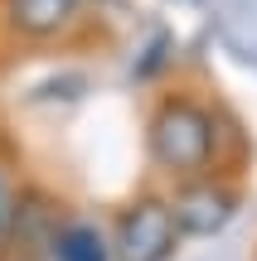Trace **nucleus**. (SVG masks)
Wrapping results in <instances>:
<instances>
[{
    "instance_id": "2",
    "label": "nucleus",
    "mask_w": 257,
    "mask_h": 261,
    "mask_svg": "<svg viewBox=\"0 0 257 261\" xmlns=\"http://www.w3.org/2000/svg\"><path fill=\"white\" fill-rule=\"evenodd\" d=\"M92 29V0H0V54L73 48Z\"/></svg>"
},
{
    "instance_id": "1",
    "label": "nucleus",
    "mask_w": 257,
    "mask_h": 261,
    "mask_svg": "<svg viewBox=\"0 0 257 261\" xmlns=\"http://www.w3.org/2000/svg\"><path fill=\"white\" fill-rule=\"evenodd\" d=\"M141 155L160 189L204 174H238L248 160L243 121L194 87H160L141 116Z\"/></svg>"
},
{
    "instance_id": "6",
    "label": "nucleus",
    "mask_w": 257,
    "mask_h": 261,
    "mask_svg": "<svg viewBox=\"0 0 257 261\" xmlns=\"http://www.w3.org/2000/svg\"><path fill=\"white\" fill-rule=\"evenodd\" d=\"M44 261H116L112 223L97 218V213H78V208H68L63 223H58L54 237H49V256Z\"/></svg>"
},
{
    "instance_id": "7",
    "label": "nucleus",
    "mask_w": 257,
    "mask_h": 261,
    "mask_svg": "<svg viewBox=\"0 0 257 261\" xmlns=\"http://www.w3.org/2000/svg\"><path fill=\"white\" fill-rule=\"evenodd\" d=\"M136 54H146V58H131V77H136V83H160L165 68L175 63V34H170V29H151Z\"/></svg>"
},
{
    "instance_id": "4",
    "label": "nucleus",
    "mask_w": 257,
    "mask_h": 261,
    "mask_svg": "<svg viewBox=\"0 0 257 261\" xmlns=\"http://www.w3.org/2000/svg\"><path fill=\"white\" fill-rule=\"evenodd\" d=\"M170 208L180 223L184 242H219L243 213V179L238 174H204L170 184Z\"/></svg>"
},
{
    "instance_id": "8",
    "label": "nucleus",
    "mask_w": 257,
    "mask_h": 261,
    "mask_svg": "<svg viewBox=\"0 0 257 261\" xmlns=\"http://www.w3.org/2000/svg\"><path fill=\"white\" fill-rule=\"evenodd\" d=\"M19 189H25L19 165L0 169V261H10V232H15V213H19Z\"/></svg>"
},
{
    "instance_id": "3",
    "label": "nucleus",
    "mask_w": 257,
    "mask_h": 261,
    "mask_svg": "<svg viewBox=\"0 0 257 261\" xmlns=\"http://www.w3.org/2000/svg\"><path fill=\"white\" fill-rule=\"evenodd\" d=\"M107 223H112L116 261H175L180 247H184V232L175 223L170 194L160 184L136 189L131 198H122Z\"/></svg>"
},
{
    "instance_id": "5",
    "label": "nucleus",
    "mask_w": 257,
    "mask_h": 261,
    "mask_svg": "<svg viewBox=\"0 0 257 261\" xmlns=\"http://www.w3.org/2000/svg\"><path fill=\"white\" fill-rule=\"evenodd\" d=\"M68 203L44 189L39 179H25L19 189V213H15V232H10V261H44L49 256V237L63 223Z\"/></svg>"
},
{
    "instance_id": "9",
    "label": "nucleus",
    "mask_w": 257,
    "mask_h": 261,
    "mask_svg": "<svg viewBox=\"0 0 257 261\" xmlns=\"http://www.w3.org/2000/svg\"><path fill=\"white\" fill-rule=\"evenodd\" d=\"M10 165H19V150H15V140H10L5 121H0V169H10Z\"/></svg>"
}]
</instances>
